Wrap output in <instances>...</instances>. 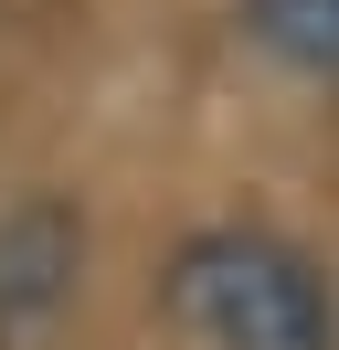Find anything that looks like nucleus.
<instances>
[{"instance_id": "2", "label": "nucleus", "mask_w": 339, "mask_h": 350, "mask_svg": "<svg viewBox=\"0 0 339 350\" xmlns=\"http://www.w3.org/2000/svg\"><path fill=\"white\" fill-rule=\"evenodd\" d=\"M74 213L64 202H21L11 223H0V350H42L64 329V308H74Z\"/></svg>"}, {"instance_id": "1", "label": "nucleus", "mask_w": 339, "mask_h": 350, "mask_svg": "<svg viewBox=\"0 0 339 350\" xmlns=\"http://www.w3.org/2000/svg\"><path fill=\"white\" fill-rule=\"evenodd\" d=\"M159 308L191 350H339V286L275 223H202L159 276Z\"/></svg>"}, {"instance_id": "3", "label": "nucleus", "mask_w": 339, "mask_h": 350, "mask_svg": "<svg viewBox=\"0 0 339 350\" xmlns=\"http://www.w3.org/2000/svg\"><path fill=\"white\" fill-rule=\"evenodd\" d=\"M233 22H244V43L265 64L308 75V85H339V0H244Z\"/></svg>"}]
</instances>
